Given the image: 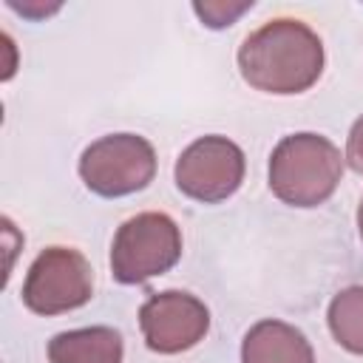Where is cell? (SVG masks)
<instances>
[{
	"mask_svg": "<svg viewBox=\"0 0 363 363\" xmlns=\"http://www.w3.org/2000/svg\"><path fill=\"white\" fill-rule=\"evenodd\" d=\"M94 295V269L74 247L43 250L23 281V303L34 315H62L79 309Z\"/></svg>",
	"mask_w": 363,
	"mask_h": 363,
	"instance_id": "5",
	"label": "cell"
},
{
	"mask_svg": "<svg viewBox=\"0 0 363 363\" xmlns=\"http://www.w3.org/2000/svg\"><path fill=\"white\" fill-rule=\"evenodd\" d=\"M3 45L9 48V68H6V74H3V79H9V77L14 74V43H11L9 34H3Z\"/></svg>",
	"mask_w": 363,
	"mask_h": 363,
	"instance_id": "14",
	"label": "cell"
},
{
	"mask_svg": "<svg viewBox=\"0 0 363 363\" xmlns=\"http://www.w3.org/2000/svg\"><path fill=\"white\" fill-rule=\"evenodd\" d=\"M357 233H360V241H363V199H360V207H357Z\"/></svg>",
	"mask_w": 363,
	"mask_h": 363,
	"instance_id": "15",
	"label": "cell"
},
{
	"mask_svg": "<svg viewBox=\"0 0 363 363\" xmlns=\"http://www.w3.org/2000/svg\"><path fill=\"white\" fill-rule=\"evenodd\" d=\"M323 43L295 17H275L250 31L238 45V71L244 82L264 94H303L323 74Z\"/></svg>",
	"mask_w": 363,
	"mask_h": 363,
	"instance_id": "1",
	"label": "cell"
},
{
	"mask_svg": "<svg viewBox=\"0 0 363 363\" xmlns=\"http://www.w3.org/2000/svg\"><path fill=\"white\" fill-rule=\"evenodd\" d=\"M77 170L91 193L119 199L139 193L153 182L156 150L139 133H108L82 150Z\"/></svg>",
	"mask_w": 363,
	"mask_h": 363,
	"instance_id": "4",
	"label": "cell"
},
{
	"mask_svg": "<svg viewBox=\"0 0 363 363\" xmlns=\"http://www.w3.org/2000/svg\"><path fill=\"white\" fill-rule=\"evenodd\" d=\"M9 6L14 9V11H20L23 17H45V14H51V11H57L60 9V3H54V6H45V3H17V0H9Z\"/></svg>",
	"mask_w": 363,
	"mask_h": 363,
	"instance_id": "13",
	"label": "cell"
},
{
	"mask_svg": "<svg viewBox=\"0 0 363 363\" xmlns=\"http://www.w3.org/2000/svg\"><path fill=\"white\" fill-rule=\"evenodd\" d=\"M182 258V230L167 213H136L113 235L111 272L119 284H145Z\"/></svg>",
	"mask_w": 363,
	"mask_h": 363,
	"instance_id": "3",
	"label": "cell"
},
{
	"mask_svg": "<svg viewBox=\"0 0 363 363\" xmlns=\"http://www.w3.org/2000/svg\"><path fill=\"white\" fill-rule=\"evenodd\" d=\"M250 9H252V0H238V3H233V0H204V3H193L196 17L207 28H227Z\"/></svg>",
	"mask_w": 363,
	"mask_h": 363,
	"instance_id": "11",
	"label": "cell"
},
{
	"mask_svg": "<svg viewBox=\"0 0 363 363\" xmlns=\"http://www.w3.org/2000/svg\"><path fill=\"white\" fill-rule=\"evenodd\" d=\"M139 329L147 349L159 354H179L204 340L210 329V309L190 292H153L139 309Z\"/></svg>",
	"mask_w": 363,
	"mask_h": 363,
	"instance_id": "7",
	"label": "cell"
},
{
	"mask_svg": "<svg viewBox=\"0 0 363 363\" xmlns=\"http://www.w3.org/2000/svg\"><path fill=\"white\" fill-rule=\"evenodd\" d=\"M326 323L332 337L352 354H363V286L340 289L326 309Z\"/></svg>",
	"mask_w": 363,
	"mask_h": 363,
	"instance_id": "10",
	"label": "cell"
},
{
	"mask_svg": "<svg viewBox=\"0 0 363 363\" xmlns=\"http://www.w3.org/2000/svg\"><path fill=\"white\" fill-rule=\"evenodd\" d=\"M122 335L111 326H82L48 340L51 363H122Z\"/></svg>",
	"mask_w": 363,
	"mask_h": 363,
	"instance_id": "9",
	"label": "cell"
},
{
	"mask_svg": "<svg viewBox=\"0 0 363 363\" xmlns=\"http://www.w3.org/2000/svg\"><path fill=\"white\" fill-rule=\"evenodd\" d=\"M244 170H247L244 150L233 139L210 133V136H199L179 153L173 179L187 199L201 204H218L227 201L241 187Z\"/></svg>",
	"mask_w": 363,
	"mask_h": 363,
	"instance_id": "6",
	"label": "cell"
},
{
	"mask_svg": "<svg viewBox=\"0 0 363 363\" xmlns=\"http://www.w3.org/2000/svg\"><path fill=\"white\" fill-rule=\"evenodd\" d=\"M343 156L320 133L301 130L284 136L269 156V190L289 207H318L340 184Z\"/></svg>",
	"mask_w": 363,
	"mask_h": 363,
	"instance_id": "2",
	"label": "cell"
},
{
	"mask_svg": "<svg viewBox=\"0 0 363 363\" xmlns=\"http://www.w3.org/2000/svg\"><path fill=\"white\" fill-rule=\"evenodd\" d=\"M343 159L349 162V167L354 173L363 176V113L354 119V125L349 128V136H346V153Z\"/></svg>",
	"mask_w": 363,
	"mask_h": 363,
	"instance_id": "12",
	"label": "cell"
},
{
	"mask_svg": "<svg viewBox=\"0 0 363 363\" xmlns=\"http://www.w3.org/2000/svg\"><path fill=\"white\" fill-rule=\"evenodd\" d=\"M241 363H315V352L301 329L278 318H264L247 329Z\"/></svg>",
	"mask_w": 363,
	"mask_h": 363,
	"instance_id": "8",
	"label": "cell"
}]
</instances>
